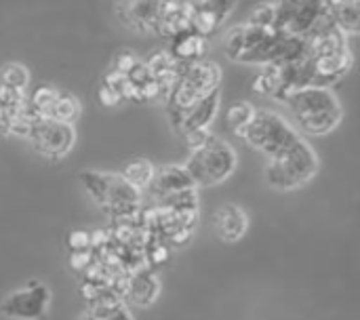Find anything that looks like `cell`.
Here are the masks:
<instances>
[{"mask_svg":"<svg viewBox=\"0 0 360 320\" xmlns=\"http://www.w3.org/2000/svg\"><path fill=\"white\" fill-rule=\"evenodd\" d=\"M226 55L240 63H289L308 57V42L300 36H289L268 27L238 25L226 36Z\"/></svg>","mask_w":360,"mask_h":320,"instance_id":"1","label":"cell"},{"mask_svg":"<svg viewBox=\"0 0 360 320\" xmlns=\"http://www.w3.org/2000/svg\"><path fill=\"white\" fill-rule=\"evenodd\" d=\"M297 127L308 135H327L342 122L338 97L323 87H306L287 99Z\"/></svg>","mask_w":360,"mask_h":320,"instance_id":"2","label":"cell"},{"mask_svg":"<svg viewBox=\"0 0 360 320\" xmlns=\"http://www.w3.org/2000/svg\"><path fill=\"white\" fill-rule=\"evenodd\" d=\"M80 181L86 192L112 215L129 217L139 211V190L131 186L122 175L84 171L80 173Z\"/></svg>","mask_w":360,"mask_h":320,"instance_id":"3","label":"cell"},{"mask_svg":"<svg viewBox=\"0 0 360 320\" xmlns=\"http://www.w3.org/2000/svg\"><path fill=\"white\" fill-rule=\"evenodd\" d=\"M238 137H243L251 148L264 152L270 158L285 154L289 148H293L300 141L295 129L283 116L268 110L255 112L251 122L238 133Z\"/></svg>","mask_w":360,"mask_h":320,"instance_id":"4","label":"cell"},{"mask_svg":"<svg viewBox=\"0 0 360 320\" xmlns=\"http://www.w3.org/2000/svg\"><path fill=\"white\" fill-rule=\"evenodd\" d=\"M316 169L319 160L314 150L304 139H300L285 154L270 158L266 167V179L276 190H293L306 184L316 173Z\"/></svg>","mask_w":360,"mask_h":320,"instance_id":"5","label":"cell"},{"mask_svg":"<svg viewBox=\"0 0 360 320\" xmlns=\"http://www.w3.org/2000/svg\"><path fill=\"white\" fill-rule=\"evenodd\" d=\"M219 78L221 70L213 61H196L186 65L179 72V78L171 91V105H173V116L186 112L213 91H219Z\"/></svg>","mask_w":360,"mask_h":320,"instance_id":"6","label":"cell"},{"mask_svg":"<svg viewBox=\"0 0 360 320\" xmlns=\"http://www.w3.org/2000/svg\"><path fill=\"white\" fill-rule=\"evenodd\" d=\"M236 169V152L228 141L213 137L205 148L192 152L186 171L194 186H217L228 179Z\"/></svg>","mask_w":360,"mask_h":320,"instance_id":"7","label":"cell"},{"mask_svg":"<svg viewBox=\"0 0 360 320\" xmlns=\"http://www.w3.org/2000/svg\"><path fill=\"white\" fill-rule=\"evenodd\" d=\"M327 15V2H274V32L306 38Z\"/></svg>","mask_w":360,"mask_h":320,"instance_id":"8","label":"cell"},{"mask_svg":"<svg viewBox=\"0 0 360 320\" xmlns=\"http://www.w3.org/2000/svg\"><path fill=\"white\" fill-rule=\"evenodd\" d=\"M36 148V152L57 160L61 156H65L72 146H74V129L72 124L53 120V118H36L30 127V135H27Z\"/></svg>","mask_w":360,"mask_h":320,"instance_id":"9","label":"cell"},{"mask_svg":"<svg viewBox=\"0 0 360 320\" xmlns=\"http://www.w3.org/2000/svg\"><path fill=\"white\" fill-rule=\"evenodd\" d=\"M49 302H51V291L46 289V285L30 281L25 289L11 293L0 304V314L17 320H38L44 316Z\"/></svg>","mask_w":360,"mask_h":320,"instance_id":"10","label":"cell"},{"mask_svg":"<svg viewBox=\"0 0 360 320\" xmlns=\"http://www.w3.org/2000/svg\"><path fill=\"white\" fill-rule=\"evenodd\" d=\"M236 2L228 0H211V2H190V30L196 32L198 36H209L213 34L221 21L230 15Z\"/></svg>","mask_w":360,"mask_h":320,"instance_id":"11","label":"cell"},{"mask_svg":"<svg viewBox=\"0 0 360 320\" xmlns=\"http://www.w3.org/2000/svg\"><path fill=\"white\" fill-rule=\"evenodd\" d=\"M219 91H213L211 95H207L205 99H200L198 103H194L192 108H188L181 114L173 116V124L181 131V135L192 133V131H200L207 129L209 122L215 118L217 110H219Z\"/></svg>","mask_w":360,"mask_h":320,"instance_id":"12","label":"cell"},{"mask_svg":"<svg viewBox=\"0 0 360 320\" xmlns=\"http://www.w3.org/2000/svg\"><path fill=\"white\" fill-rule=\"evenodd\" d=\"M150 184H152V194L162 200L196 188L192 177L188 175L186 167H162L158 173H154Z\"/></svg>","mask_w":360,"mask_h":320,"instance_id":"13","label":"cell"},{"mask_svg":"<svg viewBox=\"0 0 360 320\" xmlns=\"http://www.w3.org/2000/svg\"><path fill=\"white\" fill-rule=\"evenodd\" d=\"M215 234L226 243H236L247 232V215L236 205L221 207L213 217Z\"/></svg>","mask_w":360,"mask_h":320,"instance_id":"14","label":"cell"},{"mask_svg":"<svg viewBox=\"0 0 360 320\" xmlns=\"http://www.w3.org/2000/svg\"><path fill=\"white\" fill-rule=\"evenodd\" d=\"M190 30V2H162V13L156 34L175 38Z\"/></svg>","mask_w":360,"mask_h":320,"instance_id":"15","label":"cell"},{"mask_svg":"<svg viewBox=\"0 0 360 320\" xmlns=\"http://www.w3.org/2000/svg\"><path fill=\"white\" fill-rule=\"evenodd\" d=\"M205 49H207L205 38L198 36L196 32L188 30V32H184V34H179V36L173 38V49H171L169 55H171L177 63L190 65V63L202 61Z\"/></svg>","mask_w":360,"mask_h":320,"instance_id":"16","label":"cell"},{"mask_svg":"<svg viewBox=\"0 0 360 320\" xmlns=\"http://www.w3.org/2000/svg\"><path fill=\"white\" fill-rule=\"evenodd\" d=\"M127 23L141 32H156L162 2H129L127 6Z\"/></svg>","mask_w":360,"mask_h":320,"instance_id":"17","label":"cell"},{"mask_svg":"<svg viewBox=\"0 0 360 320\" xmlns=\"http://www.w3.org/2000/svg\"><path fill=\"white\" fill-rule=\"evenodd\" d=\"M329 15L333 23L342 32H359L360 25V4L354 0H344V2H327Z\"/></svg>","mask_w":360,"mask_h":320,"instance_id":"18","label":"cell"},{"mask_svg":"<svg viewBox=\"0 0 360 320\" xmlns=\"http://www.w3.org/2000/svg\"><path fill=\"white\" fill-rule=\"evenodd\" d=\"M93 308L86 320H133L129 310L114 297V295H99L97 300H93Z\"/></svg>","mask_w":360,"mask_h":320,"instance_id":"19","label":"cell"},{"mask_svg":"<svg viewBox=\"0 0 360 320\" xmlns=\"http://www.w3.org/2000/svg\"><path fill=\"white\" fill-rule=\"evenodd\" d=\"M156 291H158V283H156L148 272H139V274H135V276L129 281V285H127V293H129V297H131L135 304H139V306L150 304V302L154 300Z\"/></svg>","mask_w":360,"mask_h":320,"instance_id":"20","label":"cell"},{"mask_svg":"<svg viewBox=\"0 0 360 320\" xmlns=\"http://www.w3.org/2000/svg\"><path fill=\"white\" fill-rule=\"evenodd\" d=\"M57 97H59V93H57L55 89H51V87H38V89L32 93L27 105L32 108V112H34L36 116L49 118V114H51V110H53Z\"/></svg>","mask_w":360,"mask_h":320,"instance_id":"21","label":"cell"},{"mask_svg":"<svg viewBox=\"0 0 360 320\" xmlns=\"http://www.w3.org/2000/svg\"><path fill=\"white\" fill-rule=\"evenodd\" d=\"M154 173H156V169H154L148 160H133V162L127 165L122 177H124L131 186H135V188L139 190V188H143V186H148V184L152 181Z\"/></svg>","mask_w":360,"mask_h":320,"instance_id":"22","label":"cell"},{"mask_svg":"<svg viewBox=\"0 0 360 320\" xmlns=\"http://www.w3.org/2000/svg\"><path fill=\"white\" fill-rule=\"evenodd\" d=\"M80 114V103L72 97V95H61L57 97L49 118L53 120H59V122H65V124H72V120H76Z\"/></svg>","mask_w":360,"mask_h":320,"instance_id":"23","label":"cell"},{"mask_svg":"<svg viewBox=\"0 0 360 320\" xmlns=\"http://www.w3.org/2000/svg\"><path fill=\"white\" fill-rule=\"evenodd\" d=\"M253 114H255V110L251 108V103H247V101H236V103H232V105L228 108L226 122H228V127L238 135V133L251 122Z\"/></svg>","mask_w":360,"mask_h":320,"instance_id":"24","label":"cell"},{"mask_svg":"<svg viewBox=\"0 0 360 320\" xmlns=\"http://www.w3.org/2000/svg\"><path fill=\"white\" fill-rule=\"evenodd\" d=\"M0 84L13 91H19L27 84V70L19 63H8L2 72H0Z\"/></svg>","mask_w":360,"mask_h":320,"instance_id":"25","label":"cell"},{"mask_svg":"<svg viewBox=\"0 0 360 320\" xmlns=\"http://www.w3.org/2000/svg\"><path fill=\"white\" fill-rule=\"evenodd\" d=\"M184 139H186V143H188V148L192 150V152H196V150H200V148H205L211 139H213V135L207 131V129H200V131H192V133H186L184 135Z\"/></svg>","mask_w":360,"mask_h":320,"instance_id":"26","label":"cell"},{"mask_svg":"<svg viewBox=\"0 0 360 320\" xmlns=\"http://www.w3.org/2000/svg\"><path fill=\"white\" fill-rule=\"evenodd\" d=\"M137 63H139V61L135 59V55H133L131 51H120V53L116 55V59H114V70L127 76Z\"/></svg>","mask_w":360,"mask_h":320,"instance_id":"27","label":"cell"},{"mask_svg":"<svg viewBox=\"0 0 360 320\" xmlns=\"http://www.w3.org/2000/svg\"><path fill=\"white\" fill-rule=\"evenodd\" d=\"M68 245H70V249H72L74 253H84V251H89V247H91V236H89L86 232H82V230L72 232V234L68 236Z\"/></svg>","mask_w":360,"mask_h":320,"instance_id":"28","label":"cell"},{"mask_svg":"<svg viewBox=\"0 0 360 320\" xmlns=\"http://www.w3.org/2000/svg\"><path fill=\"white\" fill-rule=\"evenodd\" d=\"M97 99H99V103L103 105V108H116L122 99L112 91V89H108V87H99V91H97Z\"/></svg>","mask_w":360,"mask_h":320,"instance_id":"29","label":"cell"},{"mask_svg":"<svg viewBox=\"0 0 360 320\" xmlns=\"http://www.w3.org/2000/svg\"><path fill=\"white\" fill-rule=\"evenodd\" d=\"M70 262H72V268H74V270H82V268H86V266L91 264V253H89V251H84V253H74V255L70 257Z\"/></svg>","mask_w":360,"mask_h":320,"instance_id":"30","label":"cell"}]
</instances>
